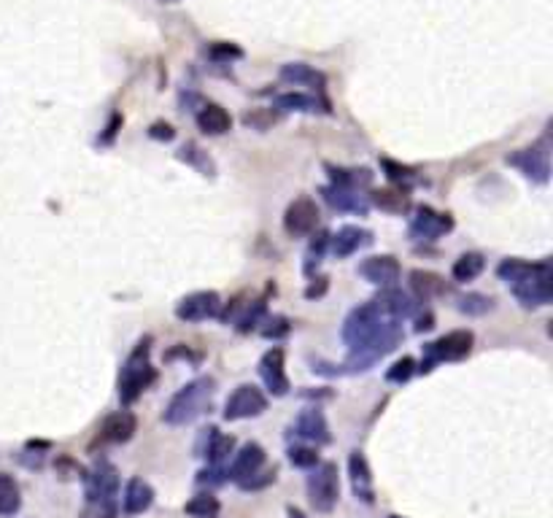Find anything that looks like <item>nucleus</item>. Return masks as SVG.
<instances>
[{"mask_svg": "<svg viewBox=\"0 0 553 518\" xmlns=\"http://www.w3.org/2000/svg\"><path fill=\"white\" fill-rule=\"evenodd\" d=\"M373 203H375L381 211H391V214H402V211L410 208L408 195L399 192V189H378V192L373 195Z\"/></svg>", "mask_w": 553, "mask_h": 518, "instance_id": "29", "label": "nucleus"}, {"mask_svg": "<svg viewBox=\"0 0 553 518\" xmlns=\"http://www.w3.org/2000/svg\"><path fill=\"white\" fill-rule=\"evenodd\" d=\"M488 308H491V300L483 297V294H470V297H461V300H459V311H461V313H475V316H480V313H486Z\"/></svg>", "mask_w": 553, "mask_h": 518, "instance_id": "34", "label": "nucleus"}, {"mask_svg": "<svg viewBox=\"0 0 553 518\" xmlns=\"http://www.w3.org/2000/svg\"><path fill=\"white\" fill-rule=\"evenodd\" d=\"M222 308V300L216 292H192L176 305V316L181 321H206L214 319Z\"/></svg>", "mask_w": 553, "mask_h": 518, "instance_id": "10", "label": "nucleus"}, {"mask_svg": "<svg viewBox=\"0 0 553 518\" xmlns=\"http://www.w3.org/2000/svg\"><path fill=\"white\" fill-rule=\"evenodd\" d=\"M451 227H453V222H451L448 214H437V211H432V208H426V206L418 208L416 216H413V222H410V233H413L416 238H424V241H437V238L445 235Z\"/></svg>", "mask_w": 553, "mask_h": 518, "instance_id": "13", "label": "nucleus"}, {"mask_svg": "<svg viewBox=\"0 0 553 518\" xmlns=\"http://www.w3.org/2000/svg\"><path fill=\"white\" fill-rule=\"evenodd\" d=\"M319 227V206L311 198H297L284 214V230L292 238H305Z\"/></svg>", "mask_w": 553, "mask_h": 518, "instance_id": "9", "label": "nucleus"}, {"mask_svg": "<svg viewBox=\"0 0 553 518\" xmlns=\"http://www.w3.org/2000/svg\"><path fill=\"white\" fill-rule=\"evenodd\" d=\"M292 432L303 440H311V443H329V426H327V418L321 416V410L316 408H308L297 416V421L292 424Z\"/></svg>", "mask_w": 553, "mask_h": 518, "instance_id": "16", "label": "nucleus"}, {"mask_svg": "<svg viewBox=\"0 0 553 518\" xmlns=\"http://www.w3.org/2000/svg\"><path fill=\"white\" fill-rule=\"evenodd\" d=\"M154 502V488L144 480V478H130L125 486V496H122V507L130 515H141L152 507Z\"/></svg>", "mask_w": 553, "mask_h": 518, "instance_id": "18", "label": "nucleus"}, {"mask_svg": "<svg viewBox=\"0 0 553 518\" xmlns=\"http://www.w3.org/2000/svg\"><path fill=\"white\" fill-rule=\"evenodd\" d=\"M391 518H399V515H391Z\"/></svg>", "mask_w": 553, "mask_h": 518, "instance_id": "39", "label": "nucleus"}, {"mask_svg": "<svg viewBox=\"0 0 553 518\" xmlns=\"http://www.w3.org/2000/svg\"><path fill=\"white\" fill-rule=\"evenodd\" d=\"M216 391V381L214 378H198L192 383H187L179 394H173V399L165 408V421L173 426L181 424H192L198 416H203L211 408V397Z\"/></svg>", "mask_w": 553, "mask_h": 518, "instance_id": "4", "label": "nucleus"}, {"mask_svg": "<svg viewBox=\"0 0 553 518\" xmlns=\"http://www.w3.org/2000/svg\"><path fill=\"white\" fill-rule=\"evenodd\" d=\"M410 286H413V292L418 294V300H429V297H434V294H440V292L445 289V284H443L440 276L424 273V270H413V273H410Z\"/></svg>", "mask_w": 553, "mask_h": 518, "instance_id": "28", "label": "nucleus"}, {"mask_svg": "<svg viewBox=\"0 0 553 518\" xmlns=\"http://www.w3.org/2000/svg\"><path fill=\"white\" fill-rule=\"evenodd\" d=\"M149 136L152 138H165V141H173V127L171 125H162V122H157V125H152V130H149Z\"/></svg>", "mask_w": 553, "mask_h": 518, "instance_id": "36", "label": "nucleus"}, {"mask_svg": "<svg viewBox=\"0 0 553 518\" xmlns=\"http://www.w3.org/2000/svg\"><path fill=\"white\" fill-rule=\"evenodd\" d=\"M373 303H375L386 316H391V319H397V321L410 319V316L418 311V303H416L410 294H405V292H399V289H389V286H386V292H381Z\"/></svg>", "mask_w": 553, "mask_h": 518, "instance_id": "17", "label": "nucleus"}, {"mask_svg": "<svg viewBox=\"0 0 553 518\" xmlns=\"http://www.w3.org/2000/svg\"><path fill=\"white\" fill-rule=\"evenodd\" d=\"M281 82L297 84V87L308 84V87H319V90H321L327 79H324L319 71H313L311 66H305V63H289V66L281 68Z\"/></svg>", "mask_w": 553, "mask_h": 518, "instance_id": "24", "label": "nucleus"}, {"mask_svg": "<svg viewBox=\"0 0 553 518\" xmlns=\"http://www.w3.org/2000/svg\"><path fill=\"white\" fill-rule=\"evenodd\" d=\"M370 241H373V238H370L367 230H359V227H343V230H338V235L332 238V254H335L338 259L351 257L354 251H359V249L367 246Z\"/></svg>", "mask_w": 553, "mask_h": 518, "instance_id": "22", "label": "nucleus"}, {"mask_svg": "<svg viewBox=\"0 0 553 518\" xmlns=\"http://www.w3.org/2000/svg\"><path fill=\"white\" fill-rule=\"evenodd\" d=\"M340 496V480H338V464L321 461L308 475V499L319 513H329Z\"/></svg>", "mask_w": 553, "mask_h": 518, "instance_id": "6", "label": "nucleus"}, {"mask_svg": "<svg viewBox=\"0 0 553 518\" xmlns=\"http://www.w3.org/2000/svg\"><path fill=\"white\" fill-rule=\"evenodd\" d=\"M22 507V494H20V483L6 475V472H0V515L9 518V515H17Z\"/></svg>", "mask_w": 553, "mask_h": 518, "instance_id": "25", "label": "nucleus"}, {"mask_svg": "<svg viewBox=\"0 0 553 518\" xmlns=\"http://www.w3.org/2000/svg\"><path fill=\"white\" fill-rule=\"evenodd\" d=\"M265 324H268V327H262V335H265V338H281V335L289 332V321H286L284 316H273V319H268Z\"/></svg>", "mask_w": 553, "mask_h": 518, "instance_id": "35", "label": "nucleus"}, {"mask_svg": "<svg viewBox=\"0 0 553 518\" xmlns=\"http://www.w3.org/2000/svg\"><path fill=\"white\" fill-rule=\"evenodd\" d=\"M262 467H265V448H262L259 443H246V445L238 451V456L233 459L227 475H230V480H235V483L241 486V483H246L251 475L262 472Z\"/></svg>", "mask_w": 553, "mask_h": 518, "instance_id": "11", "label": "nucleus"}, {"mask_svg": "<svg viewBox=\"0 0 553 518\" xmlns=\"http://www.w3.org/2000/svg\"><path fill=\"white\" fill-rule=\"evenodd\" d=\"M496 276L513 289L523 308L548 305L553 297V270L548 262H526V259H502Z\"/></svg>", "mask_w": 553, "mask_h": 518, "instance_id": "2", "label": "nucleus"}, {"mask_svg": "<svg viewBox=\"0 0 553 518\" xmlns=\"http://www.w3.org/2000/svg\"><path fill=\"white\" fill-rule=\"evenodd\" d=\"M276 106L284 111H319V101L313 95H303V92H289L276 98Z\"/></svg>", "mask_w": 553, "mask_h": 518, "instance_id": "31", "label": "nucleus"}, {"mask_svg": "<svg viewBox=\"0 0 553 518\" xmlns=\"http://www.w3.org/2000/svg\"><path fill=\"white\" fill-rule=\"evenodd\" d=\"M513 165H518L529 179H537V181H548V152H540V149H523L513 157H507Z\"/></svg>", "mask_w": 553, "mask_h": 518, "instance_id": "20", "label": "nucleus"}, {"mask_svg": "<svg viewBox=\"0 0 553 518\" xmlns=\"http://www.w3.org/2000/svg\"><path fill=\"white\" fill-rule=\"evenodd\" d=\"M416 329H418V332H424V329H432V313H424V316H418V324H416Z\"/></svg>", "mask_w": 553, "mask_h": 518, "instance_id": "38", "label": "nucleus"}, {"mask_svg": "<svg viewBox=\"0 0 553 518\" xmlns=\"http://www.w3.org/2000/svg\"><path fill=\"white\" fill-rule=\"evenodd\" d=\"M324 198L332 208L338 211H356V214H364L367 211V200L359 195V189H348V187H327L324 189Z\"/></svg>", "mask_w": 553, "mask_h": 518, "instance_id": "23", "label": "nucleus"}, {"mask_svg": "<svg viewBox=\"0 0 553 518\" xmlns=\"http://www.w3.org/2000/svg\"><path fill=\"white\" fill-rule=\"evenodd\" d=\"M289 461H292L294 467L311 470V467H316V464H319V453H316V448H308V445H294V448H289Z\"/></svg>", "mask_w": 553, "mask_h": 518, "instance_id": "33", "label": "nucleus"}, {"mask_svg": "<svg viewBox=\"0 0 553 518\" xmlns=\"http://www.w3.org/2000/svg\"><path fill=\"white\" fill-rule=\"evenodd\" d=\"M348 475H351V488L356 494V499L362 502H375V483H373V472H370V464L364 459L362 451H354L348 456Z\"/></svg>", "mask_w": 553, "mask_h": 518, "instance_id": "15", "label": "nucleus"}, {"mask_svg": "<svg viewBox=\"0 0 553 518\" xmlns=\"http://www.w3.org/2000/svg\"><path fill=\"white\" fill-rule=\"evenodd\" d=\"M184 513L192 515V518H219L222 513V505L214 494L203 491V494H195L187 505H184Z\"/></svg>", "mask_w": 553, "mask_h": 518, "instance_id": "27", "label": "nucleus"}, {"mask_svg": "<svg viewBox=\"0 0 553 518\" xmlns=\"http://www.w3.org/2000/svg\"><path fill=\"white\" fill-rule=\"evenodd\" d=\"M119 472L111 461H98L87 475L84 518H117Z\"/></svg>", "mask_w": 553, "mask_h": 518, "instance_id": "3", "label": "nucleus"}, {"mask_svg": "<svg viewBox=\"0 0 553 518\" xmlns=\"http://www.w3.org/2000/svg\"><path fill=\"white\" fill-rule=\"evenodd\" d=\"M198 127H200L206 136H224V133H230V127H233V117H230L222 106L208 103V106H203L200 114H198Z\"/></svg>", "mask_w": 553, "mask_h": 518, "instance_id": "21", "label": "nucleus"}, {"mask_svg": "<svg viewBox=\"0 0 553 518\" xmlns=\"http://www.w3.org/2000/svg\"><path fill=\"white\" fill-rule=\"evenodd\" d=\"M483 268H486V259H483V254H478V251H467V254H461L456 262H453V268H451V276H453V281H459V284H467V281H472V278H478L480 273H483Z\"/></svg>", "mask_w": 553, "mask_h": 518, "instance_id": "26", "label": "nucleus"}, {"mask_svg": "<svg viewBox=\"0 0 553 518\" xmlns=\"http://www.w3.org/2000/svg\"><path fill=\"white\" fill-rule=\"evenodd\" d=\"M138 429V418L130 413V410H119V413H111L103 426H101V437L109 440V443H127Z\"/></svg>", "mask_w": 553, "mask_h": 518, "instance_id": "19", "label": "nucleus"}, {"mask_svg": "<svg viewBox=\"0 0 553 518\" xmlns=\"http://www.w3.org/2000/svg\"><path fill=\"white\" fill-rule=\"evenodd\" d=\"M319 284H311L308 289H305V297L308 300H313V297H321L324 292H327V278H316Z\"/></svg>", "mask_w": 553, "mask_h": 518, "instance_id": "37", "label": "nucleus"}, {"mask_svg": "<svg viewBox=\"0 0 553 518\" xmlns=\"http://www.w3.org/2000/svg\"><path fill=\"white\" fill-rule=\"evenodd\" d=\"M413 373H416V362H413V356H402V359H397V362L389 367L386 381H391V383H405Z\"/></svg>", "mask_w": 553, "mask_h": 518, "instance_id": "32", "label": "nucleus"}, {"mask_svg": "<svg viewBox=\"0 0 553 518\" xmlns=\"http://www.w3.org/2000/svg\"><path fill=\"white\" fill-rule=\"evenodd\" d=\"M157 373L149 362V338L138 343V348L127 356L122 373H119V397L125 405L136 402L152 383H154Z\"/></svg>", "mask_w": 553, "mask_h": 518, "instance_id": "5", "label": "nucleus"}, {"mask_svg": "<svg viewBox=\"0 0 553 518\" xmlns=\"http://www.w3.org/2000/svg\"><path fill=\"white\" fill-rule=\"evenodd\" d=\"M259 375L265 386L276 394L284 397L289 391V378H286V362H284V348H270L262 362H259Z\"/></svg>", "mask_w": 553, "mask_h": 518, "instance_id": "12", "label": "nucleus"}, {"mask_svg": "<svg viewBox=\"0 0 553 518\" xmlns=\"http://www.w3.org/2000/svg\"><path fill=\"white\" fill-rule=\"evenodd\" d=\"M268 410V397L262 394V389H257L254 383H243L238 386L227 402H224V418L227 421H241V418H254L259 413Z\"/></svg>", "mask_w": 553, "mask_h": 518, "instance_id": "8", "label": "nucleus"}, {"mask_svg": "<svg viewBox=\"0 0 553 518\" xmlns=\"http://www.w3.org/2000/svg\"><path fill=\"white\" fill-rule=\"evenodd\" d=\"M472 332L470 329H453L448 335H443L440 340L426 346V359L421 364V370H432V364L445 362V359H461L472 351Z\"/></svg>", "mask_w": 553, "mask_h": 518, "instance_id": "7", "label": "nucleus"}, {"mask_svg": "<svg viewBox=\"0 0 553 518\" xmlns=\"http://www.w3.org/2000/svg\"><path fill=\"white\" fill-rule=\"evenodd\" d=\"M359 273L375 284V286H394V281L399 278V262L389 254H381V257H367L362 265H359Z\"/></svg>", "mask_w": 553, "mask_h": 518, "instance_id": "14", "label": "nucleus"}, {"mask_svg": "<svg viewBox=\"0 0 553 518\" xmlns=\"http://www.w3.org/2000/svg\"><path fill=\"white\" fill-rule=\"evenodd\" d=\"M233 448H235V437H230V435H216V429L211 432V443H208V448L203 451V456H208V461L214 464V467H219L230 453H233Z\"/></svg>", "mask_w": 553, "mask_h": 518, "instance_id": "30", "label": "nucleus"}, {"mask_svg": "<svg viewBox=\"0 0 553 518\" xmlns=\"http://www.w3.org/2000/svg\"><path fill=\"white\" fill-rule=\"evenodd\" d=\"M399 338H402L399 321L386 316L375 303L354 308L343 324V340L348 343L359 370H367V364L389 354L399 343Z\"/></svg>", "mask_w": 553, "mask_h": 518, "instance_id": "1", "label": "nucleus"}]
</instances>
